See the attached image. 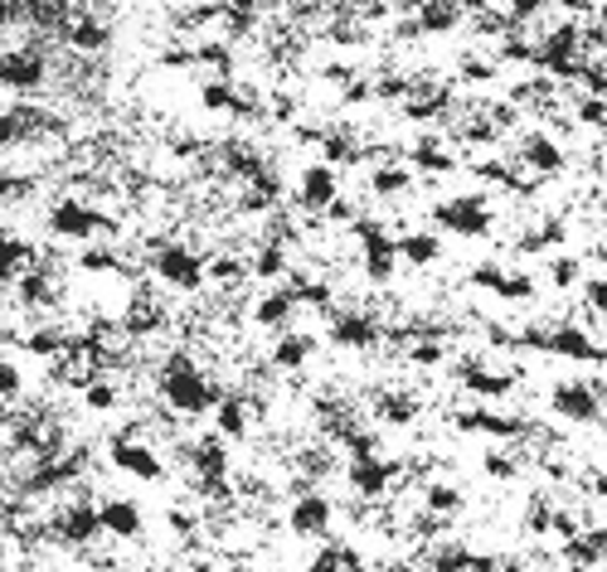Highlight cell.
Listing matches in <instances>:
<instances>
[{
    "label": "cell",
    "mask_w": 607,
    "mask_h": 572,
    "mask_svg": "<svg viewBox=\"0 0 607 572\" xmlns=\"http://www.w3.org/2000/svg\"><path fill=\"white\" fill-rule=\"evenodd\" d=\"M583 301H588L593 311L607 315V277H598V282H583Z\"/></svg>",
    "instance_id": "cell-43"
},
{
    "label": "cell",
    "mask_w": 607,
    "mask_h": 572,
    "mask_svg": "<svg viewBox=\"0 0 607 572\" xmlns=\"http://www.w3.org/2000/svg\"><path fill=\"white\" fill-rule=\"evenodd\" d=\"M331 500L326 495H316V490H301L297 500H291L287 509V529L297 533V539H326L331 533Z\"/></svg>",
    "instance_id": "cell-8"
},
{
    "label": "cell",
    "mask_w": 607,
    "mask_h": 572,
    "mask_svg": "<svg viewBox=\"0 0 607 572\" xmlns=\"http://www.w3.org/2000/svg\"><path fill=\"white\" fill-rule=\"evenodd\" d=\"M578 277H583V267H578V258H554V267H550V282H554L558 291L578 287Z\"/></svg>",
    "instance_id": "cell-37"
},
{
    "label": "cell",
    "mask_w": 607,
    "mask_h": 572,
    "mask_svg": "<svg viewBox=\"0 0 607 572\" xmlns=\"http://www.w3.org/2000/svg\"><path fill=\"white\" fill-rule=\"evenodd\" d=\"M107 456H113L117 471H127V476H137V481H151V485H156V481L166 476V466H161V456H156V446H151V442H137L131 432L113 436Z\"/></svg>",
    "instance_id": "cell-5"
},
{
    "label": "cell",
    "mask_w": 607,
    "mask_h": 572,
    "mask_svg": "<svg viewBox=\"0 0 607 572\" xmlns=\"http://www.w3.org/2000/svg\"><path fill=\"white\" fill-rule=\"evenodd\" d=\"M471 563H477V558H471L467 549H457V543H443V549L428 553V568L433 572H471Z\"/></svg>",
    "instance_id": "cell-29"
},
{
    "label": "cell",
    "mask_w": 607,
    "mask_h": 572,
    "mask_svg": "<svg viewBox=\"0 0 607 572\" xmlns=\"http://www.w3.org/2000/svg\"><path fill=\"white\" fill-rule=\"evenodd\" d=\"M550 349L564 359H588V364H603V349L583 335V325H554L550 331Z\"/></svg>",
    "instance_id": "cell-14"
},
{
    "label": "cell",
    "mask_w": 607,
    "mask_h": 572,
    "mask_svg": "<svg viewBox=\"0 0 607 572\" xmlns=\"http://www.w3.org/2000/svg\"><path fill=\"white\" fill-rule=\"evenodd\" d=\"M515 471H520V461H515V456H505V452H486V476H491V481H515Z\"/></svg>",
    "instance_id": "cell-39"
},
{
    "label": "cell",
    "mask_w": 607,
    "mask_h": 572,
    "mask_svg": "<svg viewBox=\"0 0 607 572\" xmlns=\"http://www.w3.org/2000/svg\"><path fill=\"white\" fill-rule=\"evenodd\" d=\"M0 291H10V277L6 272H0Z\"/></svg>",
    "instance_id": "cell-46"
},
{
    "label": "cell",
    "mask_w": 607,
    "mask_h": 572,
    "mask_svg": "<svg viewBox=\"0 0 607 572\" xmlns=\"http://www.w3.org/2000/svg\"><path fill=\"white\" fill-rule=\"evenodd\" d=\"M20 141H24V117H20V107H6L0 112V151H10Z\"/></svg>",
    "instance_id": "cell-36"
},
{
    "label": "cell",
    "mask_w": 607,
    "mask_h": 572,
    "mask_svg": "<svg viewBox=\"0 0 607 572\" xmlns=\"http://www.w3.org/2000/svg\"><path fill=\"white\" fill-rule=\"evenodd\" d=\"M44 78H49L44 48H34V44H24V48H0V88L34 97Z\"/></svg>",
    "instance_id": "cell-4"
},
{
    "label": "cell",
    "mask_w": 607,
    "mask_h": 572,
    "mask_svg": "<svg viewBox=\"0 0 607 572\" xmlns=\"http://www.w3.org/2000/svg\"><path fill=\"white\" fill-rule=\"evenodd\" d=\"M540 6H550V0H510V15L515 20H525V15H534Z\"/></svg>",
    "instance_id": "cell-44"
},
{
    "label": "cell",
    "mask_w": 607,
    "mask_h": 572,
    "mask_svg": "<svg viewBox=\"0 0 607 572\" xmlns=\"http://www.w3.org/2000/svg\"><path fill=\"white\" fill-rule=\"evenodd\" d=\"M380 325L370 321V315H360V311H345V315H336L331 321V339L336 345H345V349H370V345H380Z\"/></svg>",
    "instance_id": "cell-13"
},
{
    "label": "cell",
    "mask_w": 607,
    "mask_h": 572,
    "mask_svg": "<svg viewBox=\"0 0 607 572\" xmlns=\"http://www.w3.org/2000/svg\"><path fill=\"white\" fill-rule=\"evenodd\" d=\"M200 102L210 107V112H234V102H238V88H228L224 78H214V83H204V88H200Z\"/></svg>",
    "instance_id": "cell-31"
},
{
    "label": "cell",
    "mask_w": 607,
    "mask_h": 572,
    "mask_svg": "<svg viewBox=\"0 0 607 572\" xmlns=\"http://www.w3.org/2000/svg\"><path fill=\"white\" fill-rule=\"evenodd\" d=\"M0 572H15V568H6V563H0Z\"/></svg>",
    "instance_id": "cell-47"
},
{
    "label": "cell",
    "mask_w": 607,
    "mask_h": 572,
    "mask_svg": "<svg viewBox=\"0 0 607 572\" xmlns=\"http://www.w3.org/2000/svg\"><path fill=\"white\" fill-rule=\"evenodd\" d=\"M408 155H413V165H418V170H433V175H452V170H457V155H447L433 137H418Z\"/></svg>",
    "instance_id": "cell-21"
},
{
    "label": "cell",
    "mask_w": 607,
    "mask_h": 572,
    "mask_svg": "<svg viewBox=\"0 0 607 572\" xmlns=\"http://www.w3.org/2000/svg\"><path fill=\"white\" fill-rule=\"evenodd\" d=\"M258 282H277V277L287 272V252H283V242H263L258 248V258H253V267H248Z\"/></svg>",
    "instance_id": "cell-23"
},
{
    "label": "cell",
    "mask_w": 607,
    "mask_h": 572,
    "mask_svg": "<svg viewBox=\"0 0 607 572\" xmlns=\"http://www.w3.org/2000/svg\"><path fill=\"white\" fill-rule=\"evenodd\" d=\"M161 398L175 412H185V418H200V412H210L224 393H219V384L194 359L175 355V359H166V369H161Z\"/></svg>",
    "instance_id": "cell-1"
},
{
    "label": "cell",
    "mask_w": 607,
    "mask_h": 572,
    "mask_svg": "<svg viewBox=\"0 0 607 572\" xmlns=\"http://www.w3.org/2000/svg\"><path fill=\"white\" fill-rule=\"evenodd\" d=\"M44 224H49V234H54V238L78 242V248H83V242H93V238H107V234L117 238L113 218L97 209V204H88V199H73V194H64V199L49 204Z\"/></svg>",
    "instance_id": "cell-2"
},
{
    "label": "cell",
    "mask_w": 607,
    "mask_h": 572,
    "mask_svg": "<svg viewBox=\"0 0 607 572\" xmlns=\"http://www.w3.org/2000/svg\"><path fill=\"white\" fill-rule=\"evenodd\" d=\"M398 481V461H384V456H355L345 471V485L355 495H364V500H380V495H388V485Z\"/></svg>",
    "instance_id": "cell-7"
},
{
    "label": "cell",
    "mask_w": 607,
    "mask_h": 572,
    "mask_svg": "<svg viewBox=\"0 0 607 572\" xmlns=\"http://www.w3.org/2000/svg\"><path fill=\"white\" fill-rule=\"evenodd\" d=\"M248 277V267H243L234 252H219V258L204 267V282H243Z\"/></svg>",
    "instance_id": "cell-32"
},
{
    "label": "cell",
    "mask_w": 607,
    "mask_h": 572,
    "mask_svg": "<svg viewBox=\"0 0 607 572\" xmlns=\"http://www.w3.org/2000/svg\"><path fill=\"white\" fill-rule=\"evenodd\" d=\"M496 296H505V301H530L534 296V282L525 272H505V282H501V291Z\"/></svg>",
    "instance_id": "cell-38"
},
{
    "label": "cell",
    "mask_w": 607,
    "mask_h": 572,
    "mask_svg": "<svg viewBox=\"0 0 607 572\" xmlns=\"http://www.w3.org/2000/svg\"><path fill=\"white\" fill-rule=\"evenodd\" d=\"M398 258L413 262V267H428V262L443 258V238L423 234V228H418V234H404V238H398Z\"/></svg>",
    "instance_id": "cell-18"
},
{
    "label": "cell",
    "mask_w": 607,
    "mask_h": 572,
    "mask_svg": "<svg viewBox=\"0 0 607 572\" xmlns=\"http://www.w3.org/2000/svg\"><path fill=\"white\" fill-rule=\"evenodd\" d=\"M437 228H452V234H467V238H481L491 228V209H486L481 194H461V199H447L433 209Z\"/></svg>",
    "instance_id": "cell-6"
},
{
    "label": "cell",
    "mask_w": 607,
    "mask_h": 572,
    "mask_svg": "<svg viewBox=\"0 0 607 572\" xmlns=\"http://www.w3.org/2000/svg\"><path fill=\"white\" fill-rule=\"evenodd\" d=\"M34 262V252H30V242H20L10 228H0V272L6 277H15V267H30Z\"/></svg>",
    "instance_id": "cell-25"
},
{
    "label": "cell",
    "mask_w": 607,
    "mask_h": 572,
    "mask_svg": "<svg viewBox=\"0 0 607 572\" xmlns=\"http://www.w3.org/2000/svg\"><path fill=\"white\" fill-rule=\"evenodd\" d=\"M291 311H297V296H291L287 287H277V291H267L258 306H253V325H263V331H287Z\"/></svg>",
    "instance_id": "cell-15"
},
{
    "label": "cell",
    "mask_w": 607,
    "mask_h": 572,
    "mask_svg": "<svg viewBox=\"0 0 607 572\" xmlns=\"http://www.w3.org/2000/svg\"><path fill=\"white\" fill-rule=\"evenodd\" d=\"M321 141H326V155L340 165V161H360V141L350 137V131H321Z\"/></svg>",
    "instance_id": "cell-33"
},
{
    "label": "cell",
    "mask_w": 607,
    "mask_h": 572,
    "mask_svg": "<svg viewBox=\"0 0 607 572\" xmlns=\"http://www.w3.org/2000/svg\"><path fill=\"white\" fill-rule=\"evenodd\" d=\"M554 412L558 418H568V422H598V388L593 384H558L554 388Z\"/></svg>",
    "instance_id": "cell-11"
},
{
    "label": "cell",
    "mask_w": 607,
    "mask_h": 572,
    "mask_svg": "<svg viewBox=\"0 0 607 572\" xmlns=\"http://www.w3.org/2000/svg\"><path fill=\"white\" fill-rule=\"evenodd\" d=\"M24 393V374L15 359H0V403H15V398Z\"/></svg>",
    "instance_id": "cell-35"
},
{
    "label": "cell",
    "mask_w": 607,
    "mask_h": 572,
    "mask_svg": "<svg viewBox=\"0 0 607 572\" xmlns=\"http://www.w3.org/2000/svg\"><path fill=\"white\" fill-rule=\"evenodd\" d=\"M413 24H418V30H428V34H443V30H452V24H457V6H447V0H428Z\"/></svg>",
    "instance_id": "cell-27"
},
{
    "label": "cell",
    "mask_w": 607,
    "mask_h": 572,
    "mask_svg": "<svg viewBox=\"0 0 607 572\" xmlns=\"http://www.w3.org/2000/svg\"><path fill=\"white\" fill-rule=\"evenodd\" d=\"M374 412H380V422H394V428H404V422L418 418V398H413V393H384Z\"/></svg>",
    "instance_id": "cell-24"
},
{
    "label": "cell",
    "mask_w": 607,
    "mask_h": 572,
    "mask_svg": "<svg viewBox=\"0 0 607 572\" xmlns=\"http://www.w3.org/2000/svg\"><path fill=\"white\" fill-rule=\"evenodd\" d=\"M151 272L175 291H200L204 287V258L185 242H156L151 248Z\"/></svg>",
    "instance_id": "cell-3"
},
{
    "label": "cell",
    "mask_w": 607,
    "mask_h": 572,
    "mask_svg": "<svg viewBox=\"0 0 607 572\" xmlns=\"http://www.w3.org/2000/svg\"><path fill=\"white\" fill-rule=\"evenodd\" d=\"M20 194H24V180L10 165H0V209H6L10 199H20Z\"/></svg>",
    "instance_id": "cell-41"
},
{
    "label": "cell",
    "mask_w": 607,
    "mask_h": 572,
    "mask_svg": "<svg viewBox=\"0 0 607 572\" xmlns=\"http://www.w3.org/2000/svg\"><path fill=\"white\" fill-rule=\"evenodd\" d=\"M297 199H301V209H331V204L340 199L336 165H307V170H301Z\"/></svg>",
    "instance_id": "cell-10"
},
{
    "label": "cell",
    "mask_w": 607,
    "mask_h": 572,
    "mask_svg": "<svg viewBox=\"0 0 607 572\" xmlns=\"http://www.w3.org/2000/svg\"><path fill=\"white\" fill-rule=\"evenodd\" d=\"M200 572H243V568H200Z\"/></svg>",
    "instance_id": "cell-45"
},
{
    "label": "cell",
    "mask_w": 607,
    "mask_h": 572,
    "mask_svg": "<svg viewBox=\"0 0 607 572\" xmlns=\"http://www.w3.org/2000/svg\"><path fill=\"white\" fill-rule=\"evenodd\" d=\"M83 408L88 412H113L121 408V388L113 379H88L83 384Z\"/></svg>",
    "instance_id": "cell-22"
},
{
    "label": "cell",
    "mask_w": 607,
    "mask_h": 572,
    "mask_svg": "<svg viewBox=\"0 0 607 572\" xmlns=\"http://www.w3.org/2000/svg\"><path fill=\"white\" fill-rule=\"evenodd\" d=\"M423 505H428L433 515H457V509H461V490H457V485H447V481H428Z\"/></svg>",
    "instance_id": "cell-28"
},
{
    "label": "cell",
    "mask_w": 607,
    "mask_h": 572,
    "mask_svg": "<svg viewBox=\"0 0 607 572\" xmlns=\"http://www.w3.org/2000/svg\"><path fill=\"white\" fill-rule=\"evenodd\" d=\"M554 242H564V224H540L534 234H525L520 238V252H544V248H554Z\"/></svg>",
    "instance_id": "cell-34"
},
{
    "label": "cell",
    "mask_w": 607,
    "mask_h": 572,
    "mask_svg": "<svg viewBox=\"0 0 607 572\" xmlns=\"http://www.w3.org/2000/svg\"><path fill=\"white\" fill-rule=\"evenodd\" d=\"M64 40L78 48V54H97V48L107 44V24H97L93 15H73L64 24Z\"/></svg>",
    "instance_id": "cell-17"
},
{
    "label": "cell",
    "mask_w": 607,
    "mask_h": 572,
    "mask_svg": "<svg viewBox=\"0 0 607 572\" xmlns=\"http://www.w3.org/2000/svg\"><path fill=\"white\" fill-rule=\"evenodd\" d=\"M78 272H121V252L117 248H83L78 252Z\"/></svg>",
    "instance_id": "cell-30"
},
{
    "label": "cell",
    "mask_w": 607,
    "mask_h": 572,
    "mask_svg": "<svg viewBox=\"0 0 607 572\" xmlns=\"http://www.w3.org/2000/svg\"><path fill=\"white\" fill-rule=\"evenodd\" d=\"M413 185V170H404V165H380V170H370V190L380 194H404Z\"/></svg>",
    "instance_id": "cell-26"
},
{
    "label": "cell",
    "mask_w": 607,
    "mask_h": 572,
    "mask_svg": "<svg viewBox=\"0 0 607 572\" xmlns=\"http://www.w3.org/2000/svg\"><path fill=\"white\" fill-rule=\"evenodd\" d=\"M408 359L418 364V369H433V364H443V345H437V339H418V345L408 349Z\"/></svg>",
    "instance_id": "cell-40"
},
{
    "label": "cell",
    "mask_w": 607,
    "mask_h": 572,
    "mask_svg": "<svg viewBox=\"0 0 607 572\" xmlns=\"http://www.w3.org/2000/svg\"><path fill=\"white\" fill-rule=\"evenodd\" d=\"M97 519H103V533H113V539H141L146 519H141V505L137 500H103L97 505Z\"/></svg>",
    "instance_id": "cell-12"
},
{
    "label": "cell",
    "mask_w": 607,
    "mask_h": 572,
    "mask_svg": "<svg viewBox=\"0 0 607 572\" xmlns=\"http://www.w3.org/2000/svg\"><path fill=\"white\" fill-rule=\"evenodd\" d=\"M49 529H54L64 543H78V549H83V543H93L97 533H103V519H97V505H88V500H68L54 519H49Z\"/></svg>",
    "instance_id": "cell-9"
},
{
    "label": "cell",
    "mask_w": 607,
    "mask_h": 572,
    "mask_svg": "<svg viewBox=\"0 0 607 572\" xmlns=\"http://www.w3.org/2000/svg\"><path fill=\"white\" fill-rule=\"evenodd\" d=\"M525 165L534 170V175H558V170H564V151H558L550 137H530L525 141Z\"/></svg>",
    "instance_id": "cell-19"
},
{
    "label": "cell",
    "mask_w": 607,
    "mask_h": 572,
    "mask_svg": "<svg viewBox=\"0 0 607 572\" xmlns=\"http://www.w3.org/2000/svg\"><path fill=\"white\" fill-rule=\"evenodd\" d=\"M214 408H219V436H234V442H238V436L248 432V398L224 393Z\"/></svg>",
    "instance_id": "cell-20"
},
{
    "label": "cell",
    "mask_w": 607,
    "mask_h": 572,
    "mask_svg": "<svg viewBox=\"0 0 607 572\" xmlns=\"http://www.w3.org/2000/svg\"><path fill=\"white\" fill-rule=\"evenodd\" d=\"M467 282H471V287H486V291H501V282H505V267H491V262H486V267H477V272L467 277Z\"/></svg>",
    "instance_id": "cell-42"
},
{
    "label": "cell",
    "mask_w": 607,
    "mask_h": 572,
    "mask_svg": "<svg viewBox=\"0 0 607 572\" xmlns=\"http://www.w3.org/2000/svg\"><path fill=\"white\" fill-rule=\"evenodd\" d=\"M316 355V339L301 331H283V339L273 345V369H301Z\"/></svg>",
    "instance_id": "cell-16"
}]
</instances>
